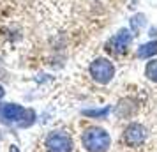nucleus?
<instances>
[{"instance_id":"obj_1","label":"nucleus","mask_w":157,"mask_h":152,"mask_svg":"<svg viewBox=\"0 0 157 152\" xmlns=\"http://www.w3.org/2000/svg\"><path fill=\"white\" fill-rule=\"evenodd\" d=\"M81 147L86 152H109L111 134L104 127L90 126L81 133Z\"/></svg>"},{"instance_id":"obj_2","label":"nucleus","mask_w":157,"mask_h":152,"mask_svg":"<svg viewBox=\"0 0 157 152\" xmlns=\"http://www.w3.org/2000/svg\"><path fill=\"white\" fill-rule=\"evenodd\" d=\"M88 74L97 85H109L115 80L117 67H115L113 60H109L106 57H97L88 65Z\"/></svg>"},{"instance_id":"obj_3","label":"nucleus","mask_w":157,"mask_h":152,"mask_svg":"<svg viewBox=\"0 0 157 152\" xmlns=\"http://www.w3.org/2000/svg\"><path fill=\"white\" fill-rule=\"evenodd\" d=\"M134 37L136 36L132 34V30L127 29V27H124L117 34H113V37L108 41V51L117 55V57L127 55L129 50H131V46H132V43H134Z\"/></svg>"},{"instance_id":"obj_4","label":"nucleus","mask_w":157,"mask_h":152,"mask_svg":"<svg viewBox=\"0 0 157 152\" xmlns=\"http://www.w3.org/2000/svg\"><path fill=\"white\" fill-rule=\"evenodd\" d=\"M148 138V129L143 126L141 122H131L125 126V129L122 133V140L124 143L131 147V149H138L141 147Z\"/></svg>"},{"instance_id":"obj_5","label":"nucleus","mask_w":157,"mask_h":152,"mask_svg":"<svg viewBox=\"0 0 157 152\" xmlns=\"http://www.w3.org/2000/svg\"><path fill=\"white\" fill-rule=\"evenodd\" d=\"M44 147L48 152H72L74 142L71 134H67L64 131H51L44 140Z\"/></svg>"},{"instance_id":"obj_6","label":"nucleus","mask_w":157,"mask_h":152,"mask_svg":"<svg viewBox=\"0 0 157 152\" xmlns=\"http://www.w3.org/2000/svg\"><path fill=\"white\" fill-rule=\"evenodd\" d=\"M27 113L29 111L23 108V106H20V104H6L2 108V117L6 120H9V122H20Z\"/></svg>"},{"instance_id":"obj_7","label":"nucleus","mask_w":157,"mask_h":152,"mask_svg":"<svg viewBox=\"0 0 157 152\" xmlns=\"http://www.w3.org/2000/svg\"><path fill=\"white\" fill-rule=\"evenodd\" d=\"M136 57L141 60H150L157 57V39H150L147 43H141L136 50Z\"/></svg>"},{"instance_id":"obj_8","label":"nucleus","mask_w":157,"mask_h":152,"mask_svg":"<svg viewBox=\"0 0 157 152\" xmlns=\"http://www.w3.org/2000/svg\"><path fill=\"white\" fill-rule=\"evenodd\" d=\"M136 111H138V106L132 99H122L115 108V113L120 119H131V117L136 115Z\"/></svg>"},{"instance_id":"obj_9","label":"nucleus","mask_w":157,"mask_h":152,"mask_svg":"<svg viewBox=\"0 0 157 152\" xmlns=\"http://www.w3.org/2000/svg\"><path fill=\"white\" fill-rule=\"evenodd\" d=\"M147 25H148V20H147V16L143 14V13H136V14H132L131 20H129V29L132 30L134 36L141 34L143 30L147 29Z\"/></svg>"},{"instance_id":"obj_10","label":"nucleus","mask_w":157,"mask_h":152,"mask_svg":"<svg viewBox=\"0 0 157 152\" xmlns=\"http://www.w3.org/2000/svg\"><path fill=\"white\" fill-rule=\"evenodd\" d=\"M143 74L145 78L152 83H157V57L155 58H150L148 62L145 64V69H143Z\"/></svg>"},{"instance_id":"obj_11","label":"nucleus","mask_w":157,"mask_h":152,"mask_svg":"<svg viewBox=\"0 0 157 152\" xmlns=\"http://www.w3.org/2000/svg\"><path fill=\"white\" fill-rule=\"evenodd\" d=\"M111 111V106H104V108H90V110H83V115L90 117V119H106Z\"/></svg>"},{"instance_id":"obj_12","label":"nucleus","mask_w":157,"mask_h":152,"mask_svg":"<svg viewBox=\"0 0 157 152\" xmlns=\"http://www.w3.org/2000/svg\"><path fill=\"white\" fill-rule=\"evenodd\" d=\"M148 36H150V39H155V37H157V27H152V29H150Z\"/></svg>"},{"instance_id":"obj_13","label":"nucleus","mask_w":157,"mask_h":152,"mask_svg":"<svg viewBox=\"0 0 157 152\" xmlns=\"http://www.w3.org/2000/svg\"><path fill=\"white\" fill-rule=\"evenodd\" d=\"M9 152H20V150H18V147H16V145H11V149H9Z\"/></svg>"},{"instance_id":"obj_14","label":"nucleus","mask_w":157,"mask_h":152,"mask_svg":"<svg viewBox=\"0 0 157 152\" xmlns=\"http://www.w3.org/2000/svg\"><path fill=\"white\" fill-rule=\"evenodd\" d=\"M4 94H6V92H4V88L0 87V99H2V97H4Z\"/></svg>"}]
</instances>
